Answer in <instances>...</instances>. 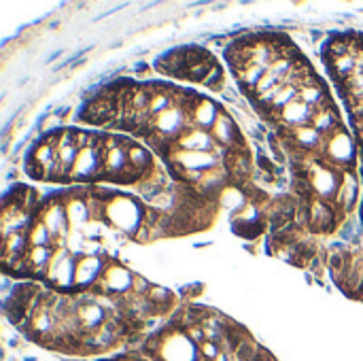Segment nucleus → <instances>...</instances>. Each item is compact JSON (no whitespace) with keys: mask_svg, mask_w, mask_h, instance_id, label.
I'll use <instances>...</instances> for the list:
<instances>
[{"mask_svg":"<svg viewBox=\"0 0 363 361\" xmlns=\"http://www.w3.org/2000/svg\"><path fill=\"white\" fill-rule=\"evenodd\" d=\"M191 117L196 119V123L202 130V128H213L217 117H219V113H217V106L211 100L200 98V100H196V106L191 109Z\"/></svg>","mask_w":363,"mask_h":361,"instance_id":"2","label":"nucleus"},{"mask_svg":"<svg viewBox=\"0 0 363 361\" xmlns=\"http://www.w3.org/2000/svg\"><path fill=\"white\" fill-rule=\"evenodd\" d=\"M213 136H215L217 143L223 145V147H232V145L238 140V130H236V126H234V121H232L230 115L219 113V117H217V121H215V126H213ZM232 149H234V147H232Z\"/></svg>","mask_w":363,"mask_h":361,"instance_id":"1","label":"nucleus"}]
</instances>
